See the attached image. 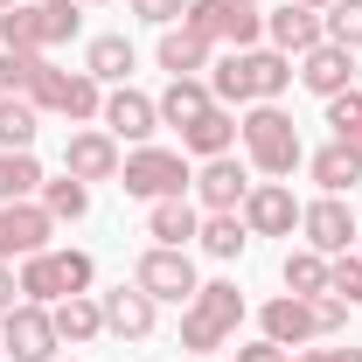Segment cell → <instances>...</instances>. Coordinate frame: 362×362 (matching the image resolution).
Instances as JSON below:
<instances>
[{"label":"cell","instance_id":"3","mask_svg":"<svg viewBox=\"0 0 362 362\" xmlns=\"http://www.w3.org/2000/svg\"><path fill=\"white\" fill-rule=\"evenodd\" d=\"M244 327V293L230 286V279H202L195 286V300L181 307V349L188 356H216V349H230V334Z\"/></svg>","mask_w":362,"mask_h":362},{"label":"cell","instance_id":"37","mask_svg":"<svg viewBox=\"0 0 362 362\" xmlns=\"http://www.w3.org/2000/svg\"><path fill=\"white\" fill-rule=\"evenodd\" d=\"M327 293H334V300H349V307H362V251L327 258Z\"/></svg>","mask_w":362,"mask_h":362},{"label":"cell","instance_id":"28","mask_svg":"<svg viewBox=\"0 0 362 362\" xmlns=\"http://www.w3.org/2000/svg\"><path fill=\"white\" fill-rule=\"evenodd\" d=\"M42 160H35V146H28V153H7V146H0V202H35V195H42Z\"/></svg>","mask_w":362,"mask_h":362},{"label":"cell","instance_id":"49","mask_svg":"<svg viewBox=\"0 0 362 362\" xmlns=\"http://www.w3.org/2000/svg\"><path fill=\"white\" fill-rule=\"evenodd\" d=\"M0 356H7V349H0Z\"/></svg>","mask_w":362,"mask_h":362},{"label":"cell","instance_id":"27","mask_svg":"<svg viewBox=\"0 0 362 362\" xmlns=\"http://www.w3.org/2000/svg\"><path fill=\"white\" fill-rule=\"evenodd\" d=\"M133 63H139V49L126 42V35H90V49H84V70L98 84H126Z\"/></svg>","mask_w":362,"mask_h":362},{"label":"cell","instance_id":"46","mask_svg":"<svg viewBox=\"0 0 362 362\" xmlns=\"http://www.w3.org/2000/svg\"><path fill=\"white\" fill-rule=\"evenodd\" d=\"M7 7H14V0H0V14H7Z\"/></svg>","mask_w":362,"mask_h":362},{"label":"cell","instance_id":"10","mask_svg":"<svg viewBox=\"0 0 362 362\" xmlns=\"http://www.w3.org/2000/svg\"><path fill=\"white\" fill-rule=\"evenodd\" d=\"M0 349L14 362H56V320H49V307H35V300H14L7 314H0Z\"/></svg>","mask_w":362,"mask_h":362},{"label":"cell","instance_id":"9","mask_svg":"<svg viewBox=\"0 0 362 362\" xmlns=\"http://www.w3.org/2000/svg\"><path fill=\"white\" fill-rule=\"evenodd\" d=\"M356 230H362V216L349 209V195H314V202H300V237H307V251H320V258L356 251Z\"/></svg>","mask_w":362,"mask_h":362},{"label":"cell","instance_id":"18","mask_svg":"<svg viewBox=\"0 0 362 362\" xmlns=\"http://www.w3.org/2000/svg\"><path fill=\"white\" fill-rule=\"evenodd\" d=\"M293 70H300V84L314 90L320 105H327V98H341V90H356V56H349V49H334V42H320V49H307V56H300V63H293Z\"/></svg>","mask_w":362,"mask_h":362},{"label":"cell","instance_id":"23","mask_svg":"<svg viewBox=\"0 0 362 362\" xmlns=\"http://www.w3.org/2000/svg\"><path fill=\"white\" fill-rule=\"evenodd\" d=\"M49 320H56V341H70V349H84V341L105 334V307H98V293H70V300H56Z\"/></svg>","mask_w":362,"mask_h":362},{"label":"cell","instance_id":"43","mask_svg":"<svg viewBox=\"0 0 362 362\" xmlns=\"http://www.w3.org/2000/svg\"><path fill=\"white\" fill-rule=\"evenodd\" d=\"M334 362H362V349H334Z\"/></svg>","mask_w":362,"mask_h":362},{"label":"cell","instance_id":"47","mask_svg":"<svg viewBox=\"0 0 362 362\" xmlns=\"http://www.w3.org/2000/svg\"><path fill=\"white\" fill-rule=\"evenodd\" d=\"M356 251H362V230H356Z\"/></svg>","mask_w":362,"mask_h":362},{"label":"cell","instance_id":"22","mask_svg":"<svg viewBox=\"0 0 362 362\" xmlns=\"http://www.w3.org/2000/svg\"><path fill=\"white\" fill-rule=\"evenodd\" d=\"M153 63H160L168 77H209V63H216V56H209V42H202V35H188V28L175 21V28H160Z\"/></svg>","mask_w":362,"mask_h":362},{"label":"cell","instance_id":"4","mask_svg":"<svg viewBox=\"0 0 362 362\" xmlns=\"http://www.w3.org/2000/svg\"><path fill=\"white\" fill-rule=\"evenodd\" d=\"M14 279H21V300L56 307V300H70V293H90L98 265H90V251L49 244V251H35V258H21V265H14Z\"/></svg>","mask_w":362,"mask_h":362},{"label":"cell","instance_id":"41","mask_svg":"<svg viewBox=\"0 0 362 362\" xmlns=\"http://www.w3.org/2000/svg\"><path fill=\"white\" fill-rule=\"evenodd\" d=\"M14 300H21V279H14V265H0V314H7Z\"/></svg>","mask_w":362,"mask_h":362},{"label":"cell","instance_id":"31","mask_svg":"<svg viewBox=\"0 0 362 362\" xmlns=\"http://www.w3.org/2000/svg\"><path fill=\"white\" fill-rule=\"evenodd\" d=\"M279 279H286V293H300V300H314V293H327V258L320 251H286V265H279Z\"/></svg>","mask_w":362,"mask_h":362},{"label":"cell","instance_id":"19","mask_svg":"<svg viewBox=\"0 0 362 362\" xmlns=\"http://www.w3.org/2000/svg\"><path fill=\"white\" fill-rule=\"evenodd\" d=\"M98 307H105V334H119V341H146L153 320H160V307H153L139 286H112V293H98Z\"/></svg>","mask_w":362,"mask_h":362},{"label":"cell","instance_id":"42","mask_svg":"<svg viewBox=\"0 0 362 362\" xmlns=\"http://www.w3.org/2000/svg\"><path fill=\"white\" fill-rule=\"evenodd\" d=\"M293 362H334V349H314L307 341V349H293Z\"/></svg>","mask_w":362,"mask_h":362},{"label":"cell","instance_id":"17","mask_svg":"<svg viewBox=\"0 0 362 362\" xmlns=\"http://www.w3.org/2000/svg\"><path fill=\"white\" fill-rule=\"evenodd\" d=\"M258 334H265V341H279L286 356H293V349H307V341H320V334H314V307H307L300 293L265 300V307H258Z\"/></svg>","mask_w":362,"mask_h":362},{"label":"cell","instance_id":"40","mask_svg":"<svg viewBox=\"0 0 362 362\" xmlns=\"http://www.w3.org/2000/svg\"><path fill=\"white\" fill-rule=\"evenodd\" d=\"M237 362H286V349H279V341H265V334H258V341H244V349H237Z\"/></svg>","mask_w":362,"mask_h":362},{"label":"cell","instance_id":"7","mask_svg":"<svg viewBox=\"0 0 362 362\" xmlns=\"http://www.w3.org/2000/svg\"><path fill=\"white\" fill-rule=\"evenodd\" d=\"M28 105L70 119V126H90V119L105 112V84H98L90 70H56V63H42L35 84H28Z\"/></svg>","mask_w":362,"mask_h":362},{"label":"cell","instance_id":"34","mask_svg":"<svg viewBox=\"0 0 362 362\" xmlns=\"http://www.w3.org/2000/svg\"><path fill=\"white\" fill-rule=\"evenodd\" d=\"M42 63H49L42 49H0V98H28Z\"/></svg>","mask_w":362,"mask_h":362},{"label":"cell","instance_id":"13","mask_svg":"<svg viewBox=\"0 0 362 362\" xmlns=\"http://www.w3.org/2000/svg\"><path fill=\"white\" fill-rule=\"evenodd\" d=\"M244 230L251 237H293L300 230V195L286 188V181H251V195H244Z\"/></svg>","mask_w":362,"mask_h":362},{"label":"cell","instance_id":"11","mask_svg":"<svg viewBox=\"0 0 362 362\" xmlns=\"http://www.w3.org/2000/svg\"><path fill=\"white\" fill-rule=\"evenodd\" d=\"M98 126L119 139V146H153V133H160V105H153L146 90H133V84H112Z\"/></svg>","mask_w":362,"mask_h":362},{"label":"cell","instance_id":"15","mask_svg":"<svg viewBox=\"0 0 362 362\" xmlns=\"http://www.w3.org/2000/svg\"><path fill=\"white\" fill-rule=\"evenodd\" d=\"M119 139L105 133V126H84V133H70L63 139V175H77L90 188V181H119Z\"/></svg>","mask_w":362,"mask_h":362},{"label":"cell","instance_id":"44","mask_svg":"<svg viewBox=\"0 0 362 362\" xmlns=\"http://www.w3.org/2000/svg\"><path fill=\"white\" fill-rule=\"evenodd\" d=\"M300 7H334V0H300Z\"/></svg>","mask_w":362,"mask_h":362},{"label":"cell","instance_id":"20","mask_svg":"<svg viewBox=\"0 0 362 362\" xmlns=\"http://www.w3.org/2000/svg\"><path fill=\"white\" fill-rule=\"evenodd\" d=\"M195 230H202V209H195L188 195L146 202V237H153V244H168V251H188V244H195Z\"/></svg>","mask_w":362,"mask_h":362},{"label":"cell","instance_id":"36","mask_svg":"<svg viewBox=\"0 0 362 362\" xmlns=\"http://www.w3.org/2000/svg\"><path fill=\"white\" fill-rule=\"evenodd\" d=\"M0 49H42V28H35V0H14L0 14Z\"/></svg>","mask_w":362,"mask_h":362},{"label":"cell","instance_id":"51","mask_svg":"<svg viewBox=\"0 0 362 362\" xmlns=\"http://www.w3.org/2000/svg\"><path fill=\"white\" fill-rule=\"evenodd\" d=\"M56 362H63V356H56Z\"/></svg>","mask_w":362,"mask_h":362},{"label":"cell","instance_id":"8","mask_svg":"<svg viewBox=\"0 0 362 362\" xmlns=\"http://www.w3.org/2000/svg\"><path fill=\"white\" fill-rule=\"evenodd\" d=\"M133 286L153 300V307H188L202 279H195V258H188V251L146 244V251H139V265H133Z\"/></svg>","mask_w":362,"mask_h":362},{"label":"cell","instance_id":"6","mask_svg":"<svg viewBox=\"0 0 362 362\" xmlns=\"http://www.w3.org/2000/svg\"><path fill=\"white\" fill-rule=\"evenodd\" d=\"M181 28H188V35H202L209 49H216V42L258 49V42H265V7H258V0H188Z\"/></svg>","mask_w":362,"mask_h":362},{"label":"cell","instance_id":"25","mask_svg":"<svg viewBox=\"0 0 362 362\" xmlns=\"http://www.w3.org/2000/svg\"><path fill=\"white\" fill-rule=\"evenodd\" d=\"M195 244H202L216 265H230V258H244L251 230H244V216H237V209H202V230H195Z\"/></svg>","mask_w":362,"mask_h":362},{"label":"cell","instance_id":"14","mask_svg":"<svg viewBox=\"0 0 362 362\" xmlns=\"http://www.w3.org/2000/svg\"><path fill=\"white\" fill-rule=\"evenodd\" d=\"M251 195V160L216 153V160H195V209H244Z\"/></svg>","mask_w":362,"mask_h":362},{"label":"cell","instance_id":"29","mask_svg":"<svg viewBox=\"0 0 362 362\" xmlns=\"http://www.w3.org/2000/svg\"><path fill=\"white\" fill-rule=\"evenodd\" d=\"M35 28H42V56L84 35V7L77 0H35Z\"/></svg>","mask_w":362,"mask_h":362},{"label":"cell","instance_id":"21","mask_svg":"<svg viewBox=\"0 0 362 362\" xmlns=\"http://www.w3.org/2000/svg\"><path fill=\"white\" fill-rule=\"evenodd\" d=\"M230 146H237V112H230V105H209L195 126H181V153H188V160H216Z\"/></svg>","mask_w":362,"mask_h":362},{"label":"cell","instance_id":"24","mask_svg":"<svg viewBox=\"0 0 362 362\" xmlns=\"http://www.w3.org/2000/svg\"><path fill=\"white\" fill-rule=\"evenodd\" d=\"M153 105H160V126H175V133H181V126H195L216 98H209V77H168V90H160Z\"/></svg>","mask_w":362,"mask_h":362},{"label":"cell","instance_id":"50","mask_svg":"<svg viewBox=\"0 0 362 362\" xmlns=\"http://www.w3.org/2000/svg\"><path fill=\"white\" fill-rule=\"evenodd\" d=\"M286 362H293V356H286Z\"/></svg>","mask_w":362,"mask_h":362},{"label":"cell","instance_id":"1","mask_svg":"<svg viewBox=\"0 0 362 362\" xmlns=\"http://www.w3.org/2000/svg\"><path fill=\"white\" fill-rule=\"evenodd\" d=\"M293 84H300L293 56H279L272 42L230 49L223 63H209V98H216V105H230V112H244V105H279Z\"/></svg>","mask_w":362,"mask_h":362},{"label":"cell","instance_id":"35","mask_svg":"<svg viewBox=\"0 0 362 362\" xmlns=\"http://www.w3.org/2000/svg\"><path fill=\"white\" fill-rule=\"evenodd\" d=\"M320 28H327V42H334V49L356 56V49H362V0H334V7H320Z\"/></svg>","mask_w":362,"mask_h":362},{"label":"cell","instance_id":"38","mask_svg":"<svg viewBox=\"0 0 362 362\" xmlns=\"http://www.w3.org/2000/svg\"><path fill=\"white\" fill-rule=\"evenodd\" d=\"M307 307H314V334H320V341H327V334H349V300H334V293H314Z\"/></svg>","mask_w":362,"mask_h":362},{"label":"cell","instance_id":"32","mask_svg":"<svg viewBox=\"0 0 362 362\" xmlns=\"http://www.w3.org/2000/svg\"><path fill=\"white\" fill-rule=\"evenodd\" d=\"M35 126H42V112L28 98H0V146L7 153H28L35 146Z\"/></svg>","mask_w":362,"mask_h":362},{"label":"cell","instance_id":"5","mask_svg":"<svg viewBox=\"0 0 362 362\" xmlns=\"http://www.w3.org/2000/svg\"><path fill=\"white\" fill-rule=\"evenodd\" d=\"M119 188L133 202H168V195H188L195 188V160L181 146H133L119 160Z\"/></svg>","mask_w":362,"mask_h":362},{"label":"cell","instance_id":"2","mask_svg":"<svg viewBox=\"0 0 362 362\" xmlns=\"http://www.w3.org/2000/svg\"><path fill=\"white\" fill-rule=\"evenodd\" d=\"M237 146H244L258 181H286L293 168H307V146H300V126H293L286 105H244L237 112Z\"/></svg>","mask_w":362,"mask_h":362},{"label":"cell","instance_id":"26","mask_svg":"<svg viewBox=\"0 0 362 362\" xmlns=\"http://www.w3.org/2000/svg\"><path fill=\"white\" fill-rule=\"evenodd\" d=\"M307 175L320 181V195H356V188H362V160L349 153V146L327 139L320 153H307Z\"/></svg>","mask_w":362,"mask_h":362},{"label":"cell","instance_id":"33","mask_svg":"<svg viewBox=\"0 0 362 362\" xmlns=\"http://www.w3.org/2000/svg\"><path fill=\"white\" fill-rule=\"evenodd\" d=\"M327 133H334V146H349L362 160V84L341 90V98H327Z\"/></svg>","mask_w":362,"mask_h":362},{"label":"cell","instance_id":"16","mask_svg":"<svg viewBox=\"0 0 362 362\" xmlns=\"http://www.w3.org/2000/svg\"><path fill=\"white\" fill-rule=\"evenodd\" d=\"M265 42L279 49V56H307V49L327 42V28H320V7H300V0H286V7H272L265 14Z\"/></svg>","mask_w":362,"mask_h":362},{"label":"cell","instance_id":"48","mask_svg":"<svg viewBox=\"0 0 362 362\" xmlns=\"http://www.w3.org/2000/svg\"><path fill=\"white\" fill-rule=\"evenodd\" d=\"M356 84H362V70H356Z\"/></svg>","mask_w":362,"mask_h":362},{"label":"cell","instance_id":"45","mask_svg":"<svg viewBox=\"0 0 362 362\" xmlns=\"http://www.w3.org/2000/svg\"><path fill=\"white\" fill-rule=\"evenodd\" d=\"M77 7H105V0H77Z\"/></svg>","mask_w":362,"mask_h":362},{"label":"cell","instance_id":"30","mask_svg":"<svg viewBox=\"0 0 362 362\" xmlns=\"http://www.w3.org/2000/svg\"><path fill=\"white\" fill-rule=\"evenodd\" d=\"M35 202H42L49 216H56V223H84L90 216V188L77 175H63V181H42V195H35Z\"/></svg>","mask_w":362,"mask_h":362},{"label":"cell","instance_id":"39","mask_svg":"<svg viewBox=\"0 0 362 362\" xmlns=\"http://www.w3.org/2000/svg\"><path fill=\"white\" fill-rule=\"evenodd\" d=\"M126 14L146 21V28H175L181 14H188V0H126Z\"/></svg>","mask_w":362,"mask_h":362},{"label":"cell","instance_id":"12","mask_svg":"<svg viewBox=\"0 0 362 362\" xmlns=\"http://www.w3.org/2000/svg\"><path fill=\"white\" fill-rule=\"evenodd\" d=\"M56 244V216L42 202H0V265H21Z\"/></svg>","mask_w":362,"mask_h":362}]
</instances>
